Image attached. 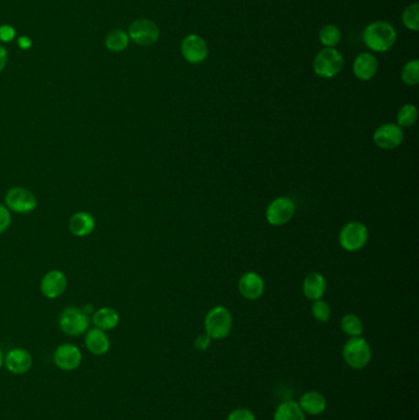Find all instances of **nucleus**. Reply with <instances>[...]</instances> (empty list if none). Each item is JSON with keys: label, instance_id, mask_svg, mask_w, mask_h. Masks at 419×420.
Masks as SVG:
<instances>
[{"label": "nucleus", "instance_id": "f257e3e1", "mask_svg": "<svg viewBox=\"0 0 419 420\" xmlns=\"http://www.w3.org/2000/svg\"><path fill=\"white\" fill-rule=\"evenodd\" d=\"M362 39L370 51L385 53L396 43V29L387 21H374L364 29Z\"/></svg>", "mask_w": 419, "mask_h": 420}, {"label": "nucleus", "instance_id": "f03ea898", "mask_svg": "<svg viewBox=\"0 0 419 420\" xmlns=\"http://www.w3.org/2000/svg\"><path fill=\"white\" fill-rule=\"evenodd\" d=\"M345 363L354 370L365 369L373 359V349L369 342L360 337H353L346 342L342 350Z\"/></svg>", "mask_w": 419, "mask_h": 420}, {"label": "nucleus", "instance_id": "7ed1b4c3", "mask_svg": "<svg viewBox=\"0 0 419 420\" xmlns=\"http://www.w3.org/2000/svg\"><path fill=\"white\" fill-rule=\"evenodd\" d=\"M205 333L212 339L221 341L227 338L232 330V315L227 307L216 306L210 310L204 319Z\"/></svg>", "mask_w": 419, "mask_h": 420}, {"label": "nucleus", "instance_id": "20e7f679", "mask_svg": "<svg viewBox=\"0 0 419 420\" xmlns=\"http://www.w3.org/2000/svg\"><path fill=\"white\" fill-rule=\"evenodd\" d=\"M343 65L345 58L336 48H323L315 56L312 63L315 74L323 79H331L337 76L343 69Z\"/></svg>", "mask_w": 419, "mask_h": 420}, {"label": "nucleus", "instance_id": "39448f33", "mask_svg": "<svg viewBox=\"0 0 419 420\" xmlns=\"http://www.w3.org/2000/svg\"><path fill=\"white\" fill-rule=\"evenodd\" d=\"M59 328L69 337L85 335L90 327V317L76 306L65 307L58 318Z\"/></svg>", "mask_w": 419, "mask_h": 420}, {"label": "nucleus", "instance_id": "423d86ee", "mask_svg": "<svg viewBox=\"0 0 419 420\" xmlns=\"http://www.w3.org/2000/svg\"><path fill=\"white\" fill-rule=\"evenodd\" d=\"M6 207L15 214H21L26 216L36 210L39 207V200L37 197L34 196L32 191H30L29 188L12 187L8 189L6 194Z\"/></svg>", "mask_w": 419, "mask_h": 420}, {"label": "nucleus", "instance_id": "0eeeda50", "mask_svg": "<svg viewBox=\"0 0 419 420\" xmlns=\"http://www.w3.org/2000/svg\"><path fill=\"white\" fill-rule=\"evenodd\" d=\"M369 239L368 227L359 222H351L342 227L340 244L347 252H358L367 244Z\"/></svg>", "mask_w": 419, "mask_h": 420}, {"label": "nucleus", "instance_id": "6e6552de", "mask_svg": "<svg viewBox=\"0 0 419 420\" xmlns=\"http://www.w3.org/2000/svg\"><path fill=\"white\" fill-rule=\"evenodd\" d=\"M127 34L130 41L144 47L155 45L160 39L159 26L149 19H138L133 21Z\"/></svg>", "mask_w": 419, "mask_h": 420}, {"label": "nucleus", "instance_id": "1a4fd4ad", "mask_svg": "<svg viewBox=\"0 0 419 420\" xmlns=\"http://www.w3.org/2000/svg\"><path fill=\"white\" fill-rule=\"evenodd\" d=\"M295 203L288 197L273 199L266 211L267 222L272 227H282L293 219L295 214Z\"/></svg>", "mask_w": 419, "mask_h": 420}, {"label": "nucleus", "instance_id": "9d476101", "mask_svg": "<svg viewBox=\"0 0 419 420\" xmlns=\"http://www.w3.org/2000/svg\"><path fill=\"white\" fill-rule=\"evenodd\" d=\"M68 289V277L59 269H52L41 279V294L45 299L56 300Z\"/></svg>", "mask_w": 419, "mask_h": 420}, {"label": "nucleus", "instance_id": "9b49d317", "mask_svg": "<svg viewBox=\"0 0 419 420\" xmlns=\"http://www.w3.org/2000/svg\"><path fill=\"white\" fill-rule=\"evenodd\" d=\"M181 54L188 63L201 64L208 57V45L199 34H188L182 41Z\"/></svg>", "mask_w": 419, "mask_h": 420}, {"label": "nucleus", "instance_id": "f8f14e48", "mask_svg": "<svg viewBox=\"0 0 419 420\" xmlns=\"http://www.w3.org/2000/svg\"><path fill=\"white\" fill-rule=\"evenodd\" d=\"M405 139L402 128L395 123H385L380 125L374 132L373 140L378 148L382 150H392L401 145Z\"/></svg>", "mask_w": 419, "mask_h": 420}, {"label": "nucleus", "instance_id": "ddd939ff", "mask_svg": "<svg viewBox=\"0 0 419 420\" xmlns=\"http://www.w3.org/2000/svg\"><path fill=\"white\" fill-rule=\"evenodd\" d=\"M83 354L79 348L70 343H64L57 346L53 353V363L63 371H73L81 365Z\"/></svg>", "mask_w": 419, "mask_h": 420}, {"label": "nucleus", "instance_id": "4468645a", "mask_svg": "<svg viewBox=\"0 0 419 420\" xmlns=\"http://www.w3.org/2000/svg\"><path fill=\"white\" fill-rule=\"evenodd\" d=\"M32 355L23 348H14L6 353L4 365L9 372L14 375H25L32 368Z\"/></svg>", "mask_w": 419, "mask_h": 420}, {"label": "nucleus", "instance_id": "2eb2a0df", "mask_svg": "<svg viewBox=\"0 0 419 420\" xmlns=\"http://www.w3.org/2000/svg\"><path fill=\"white\" fill-rule=\"evenodd\" d=\"M70 233L75 238H86L95 231L96 220L92 214L85 210H79L70 216L68 222Z\"/></svg>", "mask_w": 419, "mask_h": 420}, {"label": "nucleus", "instance_id": "dca6fc26", "mask_svg": "<svg viewBox=\"0 0 419 420\" xmlns=\"http://www.w3.org/2000/svg\"><path fill=\"white\" fill-rule=\"evenodd\" d=\"M379 69V62L373 53L362 52L358 54L353 62V73L356 78L362 81L373 79Z\"/></svg>", "mask_w": 419, "mask_h": 420}, {"label": "nucleus", "instance_id": "f3484780", "mask_svg": "<svg viewBox=\"0 0 419 420\" xmlns=\"http://www.w3.org/2000/svg\"><path fill=\"white\" fill-rule=\"evenodd\" d=\"M238 291L247 300H257L265 293V282L260 274L255 272L245 273L238 280Z\"/></svg>", "mask_w": 419, "mask_h": 420}, {"label": "nucleus", "instance_id": "a211bd4d", "mask_svg": "<svg viewBox=\"0 0 419 420\" xmlns=\"http://www.w3.org/2000/svg\"><path fill=\"white\" fill-rule=\"evenodd\" d=\"M85 346L91 354H94L96 357H102V355L108 354L110 350L111 341L105 330L94 327V328H89L86 330Z\"/></svg>", "mask_w": 419, "mask_h": 420}, {"label": "nucleus", "instance_id": "6ab92c4d", "mask_svg": "<svg viewBox=\"0 0 419 420\" xmlns=\"http://www.w3.org/2000/svg\"><path fill=\"white\" fill-rule=\"evenodd\" d=\"M298 403L305 414L314 417L323 414L327 408V399L323 393L318 391L305 392Z\"/></svg>", "mask_w": 419, "mask_h": 420}, {"label": "nucleus", "instance_id": "aec40b11", "mask_svg": "<svg viewBox=\"0 0 419 420\" xmlns=\"http://www.w3.org/2000/svg\"><path fill=\"white\" fill-rule=\"evenodd\" d=\"M327 289V282L323 274L318 272L310 273L303 283V293L306 299L315 301L323 299Z\"/></svg>", "mask_w": 419, "mask_h": 420}, {"label": "nucleus", "instance_id": "412c9836", "mask_svg": "<svg viewBox=\"0 0 419 420\" xmlns=\"http://www.w3.org/2000/svg\"><path fill=\"white\" fill-rule=\"evenodd\" d=\"M91 319L96 328L108 332L117 328L121 317L117 310H114V307L103 306L95 310V313L91 316Z\"/></svg>", "mask_w": 419, "mask_h": 420}, {"label": "nucleus", "instance_id": "4be33fe9", "mask_svg": "<svg viewBox=\"0 0 419 420\" xmlns=\"http://www.w3.org/2000/svg\"><path fill=\"white\" fill-rule=\"evenodd\" d=\"M273 420H306V414L298 402L285 401L278 406Z\"/></svg>", "mask_w": 419, "mask_h": 420}, {"label": "nucleus", "instance_id": "5701e85b", "mask_svg": "<svg viewBox=\"0 0 419 420\" xmlns=\"http://www.w3.org/2000/svg\"><path fill=\"white\" fill-rule=\"evenodd\" d=\"M130 36L123 30H114L106 36L105 45L108 51L119 52L125 51V48L130 45Z\"/></svg>", "mask_w": 419, "mask_h": 420}, {"label": "nucleus", "instance_id": "b1692460", "mask_svg": "<svg viewBox=\"0 0 419 420\" xmlns=\"http://www.w3.org/2000/svg\"><path fill=\"white\" fill-rule=\"evenodd\" d=\"M340 330L348 337H360L364 332V324L359 316L354 313H348L340 319Z\"/></svg>", "mask_w": 419, "mask_h": 420}, {"label": "nucleus", "instance_id": "393cba45", "mask_svg": "<svg viewBox=\"0 0 419 420\" xmlns=\"http://www.w3.org/2000/svg\"><path fill=\"white\" fill-rule=\"evenodd\" d=\"M340 39H342L340 30L338 29V26H336L334 23L325 25L318 32V40L325 48H334L336 45L340 43Z\"/></svg>", "mask_w": 419, "mask_h": 420}, {"label": "nucleus", "instance_id": "a878e982", "mask_svg": "<svg viewBox=\"0 0 419 420\" xmlns=\"http://www.w3.org/2000/svg\"><path fill=\"white\" fill-rule=\"evenodd\" d=\"M417 118H418V109L412 103H407L400 108L397 114L396 125L401 128H408L417 122Z\"/></svg>", "mask_w": 419, "mask_h": 420}, {"label": "nucleus", "instance_id": "bb28decb", "mask_svg": "<svg viewBox=\"0 0 419 420\" xmlns=\"http://www.w3.org/2000/svg\"><path fill=\"white\" fill-rule=\"evenodd\" d=\"M401 79L408 86L418 85L419 83V61L412 59L403 65L401 72Z\"/></svg>", "mask_w": 419, "mask_h": 420}, {"label": "nucleus", "instance_id": "cd10ccee", "mask_svg": "<svg viewBox=\"0 0 419 420\" xmlns=\"http://www.w3.org/2000/svg\"><path fill=\"white\" fill-rule=\"evenodd\" d=\"M402 23L406 29L417 32L419 30V6L413 3L408 6L402 12Z\"/></svg>", "mask_w": 419, "mask_h": 420}, {"label": "nucleus", "instance_id": "c85d7f7f", "mask_svg": "<svg viewBox=\"0 0 419 420\" xmlns=\"http://www.w3.org/2000/svg\"><path fill=\"white\" fill-rule=\"evenodd\" d=\"M311 313L314 318L318 322H321V324L327 322L331 317V307H329V302L323 300V299L314 301Z\"/></svg>", "mask_w": 419, "mask_h": 420}, {"label": "nucleus", "instance_id": "c756f323", "mask_svg": "<svg viewBox=\"0 0 419 420\" xmlns=\"http://www.w3.org/2000/svg\"><path fill=\"white\" fill-rule=\"evenodd\" d=\"M12 211L6 205L0 204V235L6 233L12 225Z\"/></svg>", "mask_w": 419, "mask_h": 420}, {"label": "nucleus", "instance_id": "7c9ffc66", "mask_svg": "<svg viewBox=\"0 0 419 420\" xmlns=\"http://www.w3.org/2000/svg\"><path fill=\"white\" fill-rule=\"evenodd\" d=\"M227 420H256V415L247 408H236L227 415Z\"/></svg>", "mask_w": 419, "mask_h": 420}, {"label": "nucleus", "instance_id": "2f4dec72", "mask_svg": "<svg viewBox=\"0 0 419 420\" xmlns=\"http://www.w3.org/2000/svg\"><path fill=\"white\" fill-rule=\"evenodd\" d=\"M17 37V30L12 28V25H1L0 26V41L8 43L12 42Z\"/></svg>", "mask_w": 419, "mask_h": 420}, {"label": "nucleus", "instance_id": "473e14b6", "mask_svg": "<svg viewBox=\"0 0 419 420\" xmlns=\"http://www.w3.org/2000/svg\"><path fill=\"white\" fill-rule=\"evenodd\" d=\"M212 338H210V335H207V333H202V335H198L196 337V339H194V348L199 350V352H204V350H207L208 348H210V344H212Z\"/></svg>", "mask_w": 419, "mask_h": 420}, {"label": "nucleus", "instance_id": "72a5a7b5", "mask_svg": "<svg viewBox=\"0 0 419 420\" xmlns=\"http://www.w3.org/2000/svg\"><path fill=\"white\" fill-rule=\"evenodd\" d=\"M6 63H8V51L6 47L0 45V73L6 69Z\"/></svg>", "mask_w": 419, "mask_h": 420}, {"label": "nucleus", "instance_id": "f704fd0d", "mask_svg": "<svg viewBox=\"0 0 419 420\" xmlns=\"http://www.w3.org/2000/svg\"><path fill=\"white\" fill-rule=\"evenodd\" d=\"M17 43L20 45V48H23V50L26 51V50L31 48L32 41L30 40V37H28V36H21V37L17 39Z\"/></svg>", "mask_w": 419, "mask_h": 420}, {"label": "nucleus", "instance_id": "c9c22d12", "mask_svg": "<svg viewBox=\"0 0 419 420\" xmlns=\"http://www.w3.org/2000/svg\"><path fill=\"white\" fill-rule=\"evenodd\" d=\"M81 310H83V311H84V313H85V315H88L89 317H90V316H92V315H94V313H95V308H94V306H92V305H89V304H88V305H85V306L84 307H81Z\"/></svg>", "mask_w": 419, "mask_h": 420}, {"label": "nucleus", "instance_id": "e433bc0d", "mask_svg": "<svg viewBox=\"0 0 419 420\" xmlns=\"http://www.w3.org/2000/svg\"><path fill=\"white\" fill-rule=\"evenodd\" d=\"M3 365H4V354H3L1 349H0V369H1Z\"/></svg>", "mask_w": 419, "mask_h": 420}]
</instances>
